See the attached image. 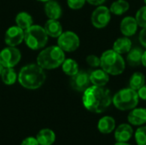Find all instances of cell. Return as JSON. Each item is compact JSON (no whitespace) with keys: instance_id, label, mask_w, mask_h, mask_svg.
Masks as SVG:
<instances>
[{"instance_id":"1","label":"cell","mask_w":146,"mask_h":145,"mask_svg":"<svg viewBox=\"0 0 146 145\" xmlns=\"http://www.w3.org/2000/svg\"><path fill=\"white\" fill-rule=\"evenodd\" d=\"M84 107L90 112L100 114L104 112L113 102L110 91L104 86H89L83 93Z\"/></svg>"},{"instance_id":"2","label":"cell","mask_w":146,"mask_h":145,"mask_svg":"<svg viewBox=\"0 0 146 145\" xmlns=\"http://www.w3.org/2000/svg\"><path fill=\"white\" fill-rule=\"evenodd\" d=\"M46 79L45 73L38 64H28L21 68L18 74V82L28 90H36L41 87Z\"/></svg>"},{"instance_id":"3","label":"cell","mask_w":146,"mask_h":145,"mask_svg":"<svg viewBox=\"0 0 146 145\" xmlns=\"http://www.w3.org/2000/svg\"><path fill=\"white\" fill-rule=\"evenodd\" d=\"M64 60V51L58 45H52L40 51L37 57V64L44 69L50 70L62 66Z\"/></svg>"},{"instance_id":"4","label":"cell","mask_w":146,"mask_h":145,"mask_svg":"<svg viewBox=\"0 0 146 145\" xmlns=\"http://www.w3.org/2000/svg\"><path fill=\"white\" fill-rule=\"evenodd\" d=\"M101 68L109 74L119 75L121 74L126 68V63L121 54L112 50H105L101 57Z\"/></svg>"},{"instance_id":"5","label":"cell","mask_w":146,"mask_h":145,"mask_svg":"<svg viewBox=\"0 0 146 145\" xmlns=\"http://www.w3.org/2000/svg\"><path fill=\"white\" fill-rule=\"evenodd\" d=\"M48 34L44 28L38 25H33L25 31L24 41L27 46L33 50L43 49L48 42Z\"/></svg>"},{"instance_id":"6","label":"cell","mask_w":146,"mask_h":145,"mask_svg":"<svg viewBox=\"0 0 146 145\" xmlns=\"http://www.w3.org/2000/svg\"><path fill=\"white\" fill-rule=\"evenodd\" d=\"M138 91L132 88H124L119 91L113 97L115 107L121 111L133 109L139 103Z\"/></svg>"},{"instance_id":"7","label":"cell","mask_w":146,"mask_h":145,"mask_svg":"<svg viewBox=\"0 0 146 145\" xmlns=\"http://www.w3.org/2000/svg\"><path fill=\"white\" fill-rule=\"evenodd\" d=\"M57 38V45L64 52L75 51L80 46V38L74 32H64Z\"/></svg>"},{"instance_id":"8","label":"cell","mask_w":146,"mask_h":145,"mask_svg":"<svg viewBox=\"0 0 146 145\" xmlns=\"http://www.w3.org/2000/svg\"><path fill=\"white\" fill-rule=\"evenodd\" d=\"M21 58V51L16 47L8 46L0 51V63L3 68H14Z\"/></svg>"},{"instance_id":"9","label":"cell","mask_w":146,"mask_h":145,"mask_svg":"<svg viewBox=\"0 0 146 145\" xmlns=\"http://www.w3.org/2000/svg\"><path fill=\"white\" fill-rule=\"evenodd\" d=\"M111 12L106 6L99 5L92 14L91 21L92 25L98 29L105 27L110 21Z\"/></svg>"},{"instance_id":"10","label":"cell","mask_w":146,"mask_h":145,"mask_svg":"<svg viewBox=\"0 0 146 145\" xmlns=\"http://www.w3.org/2000/svg\"><path fill=\"white\" fill-rule=\"evenodd\" d=\"M25 31L18 26H12L5 32L4 41L8 46L16 47L24 40Z\"/></svg>"},{"instance_id":"11","label":"cell","mask_w":146,"mask_h":145,"mask_svg":"<svg viewBox=\"0 0 146 145\" xmlns=\"http://www.w3.org/2000/svg\"><path fill=\"white\" fill-rule=\"evenodd\" d=\"M90 82V73L84 70H79L76 74L71 77L70 85L74 91L84 92L89 87Z\"/></svg>"},{"instance_id":"12","label":"cell","mask_w":146,"mask_h":145,"mask_svg":"<svg viewBox=\"0 0 146 145\" xmlns=\"http://www.w3.org/2000/svg\"><path fill=\"white\" fill-rule=\"evenodd\" d=\"M138 26L139 25L136 19L132 16H126L123 18L120 25L121 32L125 37L133 36L137 32Z\"/></svg>"},{"instance_id":"13","label":"cell","mask_w":146,"mask_h":145,"mask_svg":"<svg viewBox=\"0 0 146 145\" xmlns=\"http://www.w3.org/2000/svg\"><path fill=\"white\" fill-rule=\"evenodd\" d=\"M44 13L49 19L58 20L62 15V9L57 1L50 0L44 4Z\"/></svg>"},{"instance_id":"14","label":"cell","mask_w":146,"mask_h":145,"mask_svg":"<svg viewBox=\"0 0 146 145\" xmlns=\"http://www.w3.org/2000/svg\"><path fill=\"white\" fill-rule=\"evenodd\" d=\"M90 80L93 85L105 86L110 81V74L104 69H96L90 73Z\"/></svg>"},{"instance_id":"15","label":"cell","mask_w":146,"mask_h":145,"mask_svg":"<svg viewBox=\"0 0 146 145\" xmlns=\"http://www.w3.org/2000/svg\"><path fill=\"white\" fill-rule=\"evenodd\" d=\"M133 130L132 126L128 124L120 125L115 132V140L119 143H127L133 136Z\"/></svg>"},{"instance_id":"16","label":"cell","mask_w":146,"mask_h":145,"mask_svg":"<svg viewBox=\"0 0 146 145\" xmlns=\"http://www.w3.org/2000/svg\"><path fill=\"white\" fill-rule=\"evenodd\" d=\"M127 120L133 126H140L146 123V109H133L128 115Z\"/></svg>"},{"instance_id":"17","label":"cell","mask_w":146,"mask_h":145,"mask_svg":"<svg viewBox=\"0 0 146 145\" xmlns=\"http://www.w3.org/2000/svg\"><path fill=\"white\" fill-rule=\"evenodd\" d=\"M46 33L48 36L51 38H58L63 32H62V26L61 23L58 21V20H53L49 19L44 26Z\"/></svg>"},{"instance_id":"18","label":"cell","mask_w":146,"mask_h":145,"mask_svg":"<svg viewBox=\"0 0 146 145\" xmlns=\"http://www.w3.org/2000/svg\"><path fill=\"white\" fill-rule=\"evenodd\" d=\"M131 49H132V41L128 37H125V36L117 38L113 44V50L121 55L128 53Z\"/></svg>"},{"instance_id":"19","label":"cell","mask_w":146,"mask_h":145,"mask_svg":"<svg viewBox=\"0 0 146 145\" xmlns=\"http://www.w3.org/2000/svg\"><path fill=\"white\" fill-rule=\"evenodd\" d=\"M39 145H52L56 140L55 132L48 128L40 130L36 137Z\"/></svg>"},{"instance_id":"20","label":"cell","mask_w":146,"mask_h":145,"mask_svg":"<svg viewBox=\"0 0 146 145\" xmlns=\"http://www.w3.org/2000/svg\"><path fill=\"white\" fill-rule=\"evenodd\" d=\"M115 127V119L111 116H104L100 119L98 124V128L100 132L104 134H109L112 132V131Z\"/></svg>"},{"instance_id":"21","label":"cell","mask_w":146,"mask_h":145,"mask_svg":"<svg viewBox=\"0 0 146 145\" xmlns=\"http://www.w3.org/2000/svg\"><path fill=\"white\" fill-rule=\"evenodd\" d=\"M144 51L139 48L131 49L127 56V62L131 67H138L142 64V56Z\"/></svg>"},{"instance_id":"22","label":"cell","mask_w":146,"mask_h":145,"mask_svg":"<svg viewBox=\"0 0 146 145\" xmlns=\"http://www.w3.org/2000/svg\"><path fill=\"white\" fill-rule=\"evenodd\" d=\"M15 23L16 26L26 31L31 26L33 25V17L27 12H20L15 16Z\"/></svg>"},{"instance_id":"23","label":"cell","mask_w":146,"mask_h":145,"mask_svg":"<svg viewBox=\"0 0 146 145\" xmlns=\"http://www.w3.org/2000/svg\"><path fill=\"white\" fill-rule=\"evenodd\" d=\"M130 8V4L127 0H116L110 6V12L115 15H121Z\"/></svg>"},{"instance_id":"24","label":"cell","mask_w":146,"mask_h":145,"mask_svg":"<svg viewBox=\"0 0 146 145\" xmlns=\"http://www.w3.org/2000/svg\"><path fill=\"white\" fill-rule=\"evenodd\" d=\"M62 69L64 73L72 77L79 72V65L75 60L68 58V59H65L64 62H62Z\"/></svg>"},{"instance_id":"25","label":"cell","mask_w":146,"mask_h":145,"mask_svg":"<svg viewBox=\"0 0 146 145\" xmlns=\"http://www.w3.org/2000/svg\"><path fill=\"white\" fill-rule=\"evenodd\" d=\"M145 84V76L141 72H135L132 74L129 79V87L139 91L144 85Z\"/></svg>"},{"instance_id":"26","label":"cell","mask_w":146,"mask_h":145,"mask_svg":"<svg viewBox=\"0 0 146 145\" xmlns=\"http://www.w3.org/2000/svg\"><path fill=\"white\" fill-rule=\"evenodd\" d=\"M1 79L5 85H11L18 79V75L13 68H4L1 74Z\"/></svg>"},{"instance_id":"27","label":"cell","mask_w":146,"mask_h":145,"mask_svg":"<svg viewBox=\"0 0 146 145\" xmlns=\"http://www.w3.org/2000/svg\"><path fill=\"white\" fill-rule=\"evenodd\" d=\"M135 19L137 21L138 25L144 28L146 27V5L141 7L136 13Z\"/></svg>"},{"instance_id":"28","label":"cell","mask_w":146,"mask_h":145,"mask_svg":"<svg viewBox=\"0 0 146 145\" xmlns=\"http://www.w3.org/2000/svg\"><path fill=\"white\" fill-rule=\"evenodd\" d=\"M135 139L138 145H146V126L139 127L136 131Z\"/></svg>"},{"instance_id":"29","label":"cell","mask_w":146,"mask_h":145,"mask_svg":"<svg viewBox=\"0 0 146 145\" xmlns=\"http://www.w3.org/2000/svg\"><path fill=\"white\" fill-rule=\"evenodd\" d=\"M87 64L92 68H98L101 64V60L96 55H89L86 59Z\"/></svg>"},{"instance_id":"30","label":"cell","mask_w":146,"mask_h":145,"mask_svg":"<svg viewBox=\"0 0 146 145\" xmlns=\"http://www.w3.org/2000/svg\"><path fill=\"white\" fill-rule=\"evenodd\" d=\"M86 2V0H67L68 7L72 9H81L85 5Z\"/></svg>"},{"instance_id":"31","label":"cell","mask_w":146,"mask_h":145,"mask_svg":"<svg viewBox=\"0 0 146 145\" xmlns=\"http://www.w3.org/2000/svg\"><path fill=\"white\" fill-rule=\"evenodd\" d=\"M21 145H39V144H38V142L36 138L28 137V138H25L21 142Z\"/></svg>"},{"instance_id":"32","label":"cell","mask_w":146,"mask_h":145,"mask_svg":"<svg viewBox=\"0 0 146 145\" xmlns=\"http://www.w3.org/2000/svg\"><path fill=\"white\" fill-rule=\"evenodd\" d=\"M139 39L140 44L146 48V27H144L140 32H139Z\"/></svg>"},{"instance_id":"33","label":"cell","mask_w":146,"mask_h":145,"mask_svg":"<svg viewBox=\"0 0 146 145\" xmlns=\"http://www.w3.org/2000/svg\"><path fill=\"white\" fill-rule=\"evenodd\" d=\"M138 94L139 98L145 100L146 101V84H145L139 91H138Z\"/></svg>"},{"instance_id":"34","label":"cell","mask_w":146,"mask_h":145,"mask_svg":"<svg viewBox=\"0 0 146 145\" xmlns=\"http://www.w3.org/2000/svg\"><path fill=\"white\" fill-rule=\"evenodd\" d=\"M106 0H86V2L92 5H94V6H99V5H102Z\"/></svg>"},{"instance_id":"35","label":"cell","mask_w":146,"mask_h":145,"mask_svg":"<svg viewBox=\"0 0 146 145\" xmlns=\"http://www.w3.org/2000/svg\"><path fill=\"white\" fill-rule=\"evenodd\" d=\"M142 64H143L144 67H145L146 68V50L145 51H144V53H143V56H142Z\"/></svg>"},{"instance_id":"36","label":"cell","mask_w":146,"mask_h":145,"mask_svg":"<svg viewBox=\"0 0 146 145\" xmlns=\"http://www.w3.org/2000/svg\"><path fill=\"white\" fill-rule=\"evenodd\" d=\"M3 67L2 66V64L0 63V77H1V74H2V72H3Z\"/></svg>"},{"instance_id":"37","label":"cell","mask_w":146,"mask_h":145,"mask_svg":"<svg viewBox=\"0 0 146 145\" xmlns=\"http://www.w3.org/2000/svg\"><path fill=\"white\" fill-rule=\"evenodd\" d=\"M115 145H130V144H127V143H119V142H117V144H115Z\"/></svg>"},{"instance_id":"38","label":"cell","mask_w":146,"mask_h":145,"mask_svg":"<svg viewBox=\"0 0 146 145\" xmlns=\"http://www.w3.org/2000/svg\"><path fill=\"white\" fill-rule=\"evenodd\" d=\"M38 1H39V2H43V3H46V2H48V1H50V0H38Z\"/></svg>"},{"instance_id":"39","label":"cell","mask_w":146,"mask_h":145,"mask_svg":"<svg viewBox=\"0 0 146 145\" xmlns=\"http://www.w3.org/2000/svg\"><path fill=\"white\" fill-rule=\"evenodd\" d=\"M144 2H145V5H146V0H144Z\"/></svg>"}]
</instances>
